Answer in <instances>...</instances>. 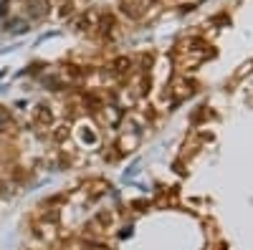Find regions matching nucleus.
Segmentation results:
<instances>
[{
    "instance_id": "nucleus-1",
    "label": "nucleus",
    "mask_w": 253,
    "mask_h": 250,
    "mask_svg": "<svg viewBox=\"0 0 253 250\" xmlns=\"http://www.w3.org/2000/svg\"><path fill=\"white\" fill-rule=\"evenodd\" d=\"M117 227V213L114 210H99L86 225H84V238L101 240V235L112 233Z\"/></svg>"
},
{
    "instance_id": "nucleus-2",
    "label": "nucleus",
    "mask_w": 253,
    "mask_h": 250,
    "mask_svg": "<svg viewBox=\"0 0 253 250\" xmlns=\"http://www.w3.org/2000/svg\"><path fill=\"white\" fill-rule=\"evenodd\" d=\"M31 121L38 129H53L56 127V111L48 107V104H38V107L31 111Z\"/></svg>"
},
{
    "instance_id": "nucleus-3",
    "label": "nucleus",
    "mask_w": 253,
    "mask_h": 250,
    "mask_svg": "<svg viewBox=\"0 0 253 250\" xmlns=\"http://www.w3.org/2000/svg\"><path fill=\"white\" fill-rule=\"evenodd\" d=\"M51 137H53L56 144H63V142L71 137V124H69V121H66V124H63V121L58 124V121H56V127L51 129Z\"/></svg>"
},
{
    "instance_id": "nucleus-4",
    "label": "nucleus",
    "mask_w": 253,
    "mask_h": 250,
    "mask_svg": "<svg viewBox=\"0 0 253 250\" xmlns=\"http://www.w3.org/2000/svg\"><path fill=\"white\" fill-rule=\"evenodd\" d=\"M79 139L86 142V144H96L99 142V134L94 132L91 124H81V127H79Z\"/></svg>"
},
{
    "instance_id": "nucleus-5",
    "label": "nucleus",
    "mask_w": 253,
    "mask_h": 250,
    "mask_svg": "<svg viewBox=\"0 0 253 250\" xmlns=\"http://www.w3.org/2000/svg\"><path fill=\"white\" fill-rule=\"evenodd\" d=\"M81 250H112V248H107L101 240H86L81 245Z\"/></svg>"
},
{
    "instance_id": "nucleus-6",
    "label": "nucleus",
    "mask_w": 253,
    "mask_h": 250,
    "mask_svg": "<svg viewBox=\"0 0 253 250\" xmlns=\"http://www.w3.org/2000/svg\"><path fill=\"white\" fill-rule=\"evenodd\" d=\"M5 124H8V111H3V109H0V132L5 129Z\"/></svg>"
}]
</instances>
